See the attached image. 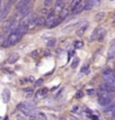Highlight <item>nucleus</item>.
<instances>
[{"label": "nucleus", "mask_w": 115, "mask_h": 120, "mask_svg": "<svg viewBox=\"0 0 115 120\" xmlns=\"http://www.w3.org/2000/svg\"><path fill=\"white\" fill-rule=\"evenodd\" d=\"M41 84H42V80H38L36 83H35V85H36V86H38V85H41Z\"/></svg>", "instance_id": "4c0bfd02"}, {"label": "nucleus", "mask_w": 115, "mask_h": 120, "mask_svg": "<svg viewBox=\"0 0 115 120\" xmlns=\"http://www.w3.org/2000/svg\"><path fill=\"white\" fill-rule=\"evenodd\" d=\"M113 120H115V116H114V117H113Z\"/></svg>", "instance_id": "79ce46f5"}, {"label": "nucleus", "mask_w": 115, "mask_h": 120, "mask_svg": "<svg viewBox=\"0 0 115 120\" xmlns=\"http://www.w3.org/2000/svg\"><path fill=\"white\" fill-rule=\"evenodd\" d=\"M79 22H80V20H74V21H72V22H70V24H68L67 26H64V28L62 29V31L63 33H68V31H70L71 29H72L73 27L78 26Z\"/></svg>", "instance_id": "1a4fd4ad"}, {"label": "nucleus", "mask_w": 115, "mask_h": 120, "mask_svg": "<svg viewBox=\"0 0 115 120\" xmlns=\"http://www.w3.org/2000/svg\"><path fill=\"white\" fill-rule=\"evenodd\" d=\"M47 92H49V89L47 88H43V89L38 90L36 92V94H35V97H36L37 99H40V98H43V97H45L47 94Z\"/></svg>", "instance_id": "f8f14e48"}, {"label": "nucleus", "mask_w": 115, "mask_h": 120, "mask_svg": "<svg viewBox=\"0 0 115 120\" xmlns=\"http://www.w3.org/2000/svg\"><path fill=\"white\" fill-rule=\"evenodd\" d=\"M29 2H31V0H21L17 5H16V8L18 9V10H21V8H24V7H27V6L29 5Z\"/></svg>", "instance_id": "4468645a"}, {"label": "nucleus", "mask_w": 115, "mask_h": 120, "mask_svg": "<svg viewBox=\"0 0 115 120\" xmlns=\"http://www.w3.org/2000/svg\"><path fill=\"white\" fill-rule=\"evenodd\" d=\"M105 113L107 116H112L114 117L115 116V102H112L111 105H108L105 109Z\"/></svg>", "instance_id": "0eeeda50"}, {"label": "nucleus", "mask_w": 115, "mask_h": 120, "mask_svg": "<svg viewBox=\"0 0 115 120\" xmlns=\"http://www.w3.org/2000/svg\"><path fill=\"white\" fill-rule=\"evenodd\" d=\"M103 76H104V80L106 81V83L112 85V86H115V78L113 76V74L103 73Z\"/></svg>", "instance_id": "20e7f679"}, {"label": "nucleus", "mask_w": 115, "mask_h": 120, "mask_svg": "<svg viewBox=\"0 0 115 120\" xmlns=\"http://www.w3.org/2000/svg\"><path fill=\"white\" fill-rule=\"evenodd\" d=\"M112 74H113V76H114V78H115V71H114V72H113V73H112Z\"/></svg>", "instance_id": "a19ab883"}, {"label": "nucleus", "mask_w": 115, "mask_h": 120, "mask_svg": "<svg viewBox=\"0 0 115 120\" xmlns=\"http://www.w3.org/2000/svg\"><path fill=\"white\" fill-rule=\"evenodd\" d=\"M98 103L103 107H107L108 105L112 103V98H98Z\"/></svg>", "instance_id": "9d476101"}, {"label": "nucleus", "mask_w": 115, "mask_h": 120, "mask_svg": "<svg viewBox=\"0 0 115 120\" xmlns=\"http://www.w3.org/2000/svg\"><path fill=\"white\" fill-rule=\"evenodd\" d=\"M68 15H69V9H68V8H64V9L60 12V17H59V18H60L61 20H63V19H64V18H66Z\"/></svg>", "instance_id": "5701e85b"}, {"label": "nucleus", "mask_w": 115, "mask_h": 120, "mask_svg": "<svg viewBox=\"0 0 115 120\" xmlns=\"http://www.w3.org/2000/svg\"><path fill=\"white\" fill-rule=\"evenodd\" d=\"M115 56V45L111 47L108 49V53H107V58H113Z\"/></svg>", "instance_id": "412c9836"}, {"label": "nucleus", "mask_w": 115, "mask_h": 120, "mask_svg": "<svg viewBox=\"0 0 115 120\" xmlns=\"http://www.w3.org/2000/svg\"><path fill=\"white\" fill-rule=\"evenodd\" d=\"M41 14H42V15H49L50 12H49V10H47V9H45V8H43L42 10H41Z\"/></svg>", "instance_id": "72a5a7b5"}, {"label": "nucleus", "mask_w": 115, "mask_h": 120, "mask_svg": "<svg viewBox=\"0 0 115 120\" xmlns=\"http://www.w3.org/2000/svg\"><path fill=\"white\" fill-rule=\"evenodd\" d=\"M18 58H19V55L17 54V53H14V54H11L9 58H8V64H14L18 61Z\"/></svg>", "instance_id": "dca6fc26"}, {"label": "nucleus", "mask_w": 115, "mask_h": 120, "mask_svg": "<svg viewBox=\"0 0 115 120\" xmlns=\"http://www.w3.org/2000/svg\"><path fill=\"white\" fill-rule=\"evenodd\" d=\"M89 24L88 22H84V24H80V26H79V28L77 29V36L81 37L82 35L85 34V31L87 30V28H88Z\"/></svg>", "instance_id": "423d86ee"}, {"label": "nucleus", "mask_w": 115, "mask_h": 120, "mask_svg": "<svg viewBox=\"0 0 115 120\" xmlns=\"http://www.w3.org/2000/svg\"><path fill=\"white\" fill-rule=\"evenodd\" d=\"M87 93H88V94H93V93H94V90H87Z\"/></svg>", "instance_id": "ea45409f"}, {"label": "nucleus", "mask_w": 115, "mask_h": 120, "mask_svg": "<svg viewBox=\"0 0 115 120\" xmlns=\"http://www.w3.org/2000/svg\"><path fill=\"white\" fill-rule=\"evenodd\" d=\"M28 14H31V7H29V6L24 7V8H21V10H19V15H21V17H25V16H27Z\"/></svg>", "instance_id": "f3484780"}, {"label": "nucleus", "mask_w": 115, "mask_h": 120, "mask_svg": "<svg viewBox=\"0 0 115 120\" xmlns=\"http://www.w3.org/2000/svg\"><path fill=\"white\" fill-rule=\"evenodd\" d=\"M21 38V35L17 34L16 31H12L10 35L8 36V38H7V41H6V43H5V46L9 47V46H11V45H14V44H16Z\"/></svg>", "instance_id": "f03ea898"}, {"label": "nucleus", "mask_w": 115, "mask_h": 120, "mask_svg": "<svg viewBox=\"0 0 115 120\" xmlns=\"http://www.w3.org/2000/svg\"><path fill=\"white\" fill-rule=\"evenodd\" d=\"M82 95H84V93H82V92H78V93H77V95H76V97H77V98H81Z\"/></svg>", "instance_id": "e433bc0d"}, {"label": "nucleus", "mask_w": 115, "mask_h": 120, "mask_svg": "<svg viewBox=\"0 0 115 120\" xmlns=\"http://www.w3.org/2000/svg\"><path fill=\"white\" fill-rule=\"evenodd\" d=\"M28 29L27 28V26H23V25H19V26L17 27L15 29V31L17 33V34H19V35H24L25 33H26V30Z\"/></svg>", "instance_id": "a211bd4d"}, {"label": "nucleus", "mask_w": 115, "mask_h": 120, "mask_svg": "<svg viewBox=\"0 0 115 120\" xmlns=\"http://www.w3.org/2000/svg\"><path fill=\"white\" fill-rule=\"evenodd\" d=\"M55 43H57V39H55V38H51V39L49 41V43H47V46L53 47L54 45H55Z\"/></svg>", "instance_id": "bb28decb"}, {"label": "nucleus", "mask_w": 115, "mask_h": 120, "mask_svg": "<svg viewBox=\"0 0 115 120\" xmlns=\"http://www.w3.org/2000/svg\"><path fill=\"white\" fill-rule=\"evenodd\" d=\"M89 118H90L91 120H99V118H98L97 116H90Z\"/></svg>", "instance_id": "f704fd0d"}, {"label": "nucleus", "mask_w": 115, "mask_h": 120, "mask_svg": "<svg viewBox=\"0 0 115 120\" xmlns=\"http://www.w3.org/2000/svg\"><path fill=\"white\" fill-rule=\"evenodd\" d=\"M88 68H89V65H88V64H85L84 66L81 68L80 72H81V73H85V72H87V71H88Z\"/></svg>", "instance_id": "7c9ffc66"}, {"label": "nucleus", "mask_w": 115, "mask_h": 120, "mask_svg": "<svg viewBox=\"0 0 115 120\" xmlns=\"http://www.w3.org/2000/svg\"><path fill=\"white\" fill-rule=\"evenodd\" d=\"M64 9V1L63 0H58L55 2V7H54V12L60 14L61 11Z\"/></svg>", "instance_id": "6e6552de"}, {"label": "nucleus", "mask_w": 115, "mask_h": 120, "mask_svg": "<svg viewBox=\"0 0 115 120\" xmlns=\"http://www.w3.org/2000/svg\"><path fill=\"white\" fill-rule=\"evenodd\" d=\"M12 25H14V19H9V20H7L4 24V29H5V31H8L10 30V29H12Z\"/></svg>", "instance_id": "2eb2a0df"}, {"label": "nucleus", "mask_w": 115, "mask_h": 120, "mask_svg": "<svg viewBox=\"0 0 115 120\" xmlns=\"http://www.w3.org/2000/svg\"><path fill=\"white\" fill-rule=\"evenodd\" d=\"M40 52H41V51H40V49H36V51H34V52H32V57H37V56H38V54H40Z\"/></svg>", "instance_id": "2f4dec72"}, {"label": "nucleus", "mask_w": 115, "mask_h": 120, "mask_svg": "<svg viewBox=\"0 0 115 120\" xmlns=\"http://www.w3.org/2000/svg\"><path fill=\"white\" fill-rule=\"evenodd\" d=\"M35 18H36V15H35V14H33V12H31V14H28V15L25 16V17L21 19V25H23V26H27V25H28L33 19H35Z\"/></svg>", "instance_id": "7ed1b4c3"}, {"label": "nucleus", "mask_w": 115, "mask_h": 120, "mask_svg": "<svg viewBox=\"0 0 115 120\" xmlns=\"http://www.w3.org/2000/svg\"><path fill=\"white\" fill-rule=\"evenodd\" d=\"M82 46H84V42L82 41H77V42L74 43V47L76 48H81Z\"/></svg>", "instance_id": "cd10ccee"}, {"label": "nucleus", "mask_w": 115, "mask_h": 120, "mask_svg": "<svg viewBox=\"0 0 115 120\" xmlns=\"http://www.w3.org/2000/svg\"><path fill=\"white\" fill-rule=\"evenodd\" d=\"M36 26H38V24H37V17L35 19H33V20L27 25V28H28V29H33V28H35Z\"/></svg>", "instance_id": "4be33fe9"}, {"label": "nucleus", "mask_w": 115, "mask_h": 120, "mask_svg": "<svg viewBox=\"0 0 115 120\" xmlns=\"http://www.w3.org/2000/svg\"><path fill=\"white\" fill-rule=\"evenodd\" d=\"M12 1H17V0H12Z\"/></svg>", "instance_id": "37998d69"}, {"label": "nucleus", "mask_w": 115, "mask_h": 120, "mask_svg": "<svg viewBox=\"0 0 115 120\" xmlns=\"http://www.w3.org/2000/svg\"><path fill=\"white\" fill-rule=\"evenodd\" d=\"M81 1H82V0H72V1H71V6H70L71 10H74L78 6H80Z\"/></svg>", "instance_id": "aec40b11"}, {"label": "nucleus", "mask_w": 115, "mask_h": 120, "mask_svg": "<svg viewBox=\"0 0 115 120\" xmlns=\"http://www.w3.org/2000/svg\"><path fill=\"white\" fill-rule=\"evenodd\" d=\"M60 21H61V19H60V18H57V19H55V20L52 22V25L50 26V28H54L55 26H58V25L60 24Z\"/></svg>", "instance_id": "c85d7f7f"}, {"label": "nucleus", "mask_w": 115, "mask_h": 120, "mask_svg": "<svg viewBox=\"0 0 115 120\" xmlns=\"http://www.w3.org/2000/svg\"><path fill=\"white\" fill-rule=\"evenodd\" d=\"M99 91H104V92H107V93H114L115 92V86H112L110 84L104 83L100 85Z\"/></svg>", "instance_id": "39448f33"}, {"label": "nucleus", "mask_w": 115, "mask_h": 120, "mask_svg": "<svg viewBox=\"0 0 115 120\" xmlns=\"http://www.w3.org/2000/svg\"><path fill=\"white\" fill-rule=\"evenodd\" d=\"M40 117H41V119L42 120H46V117H45L44 113H40Z\"/></svg>", "instance_id": "c9c22d12"}, {"label": "nucleus", "mask_w": 115, "mask_h": 120, "mask_svg": "<svg viewBox=\"0 0 115 120\" xmlns=\"http://www.w3.org/2000/svg\"><path fill=\"white\" fill-rule=\"evenodd\" d=\"M9 6H6L5 8L1 10V12H0V21H4L6 19V17H7V15H8V12H9Z\"/></svg>", "instance_id": "9b49d317"}, {"label": "nucleus", "mask_w": 115, "mask_h": 120, "mask_svg": "<svg viewBox=\"0 0 115 120\" xmlns=\"http://www.w3.org/2000/svg\"><path fill=\"white\" fill-rule=\"evenodd\" d=\"M73 55H74V51H70V52H69V57H70V56H73Z\"/></svg>", "instance_id": "58836bf2"}, {"label": "nucleus", "mask_w": 115, "mask_h": 120, "mask_svg": "<svg viewBox=\"0 0 115 120\" xmlns=\"http://www.w3.org/2000/svg\"><path fill=\"white\" fill-rule=\"evenodd\" d=\"M45 18L44 17H38L37 18V24H38V26H41V25H44L45 24Z\"/></svg>", "instance_id": "a878e982"}, {"label": "nucleus", "mask_w": 115, "mask_h": 120, "mask_svg": "<svg viewBox=\"0 0 115 120\" xmlns=\"http://www.w3.org/2000/svg\"><path fill=\"white\" fill-rule=\"evenodd\" d=\"M78 63H79V60H78V58H74V60H73V62L71 63V68H77V65H78Z\"/></svg>", "instance_id": "c756f323"}, {"label": "nucleus", "mask_w": 115, "mask_h": 120, "mask_svg": "<svg viewBox=\"0 0 115 120\" xmlns=\"http://www.w3.org/2000/svg\"><path fill=\"white\" fill-rule=\"evenodd\" d=\"M105 18V12H98V14H96L95 16V19L96 20H103Z\"/></svg>", "instance_id": "393cba45"}, {"label": "nucleus", "mask_w": 115, "mask_h": 120, "mask_svg": "<svg viewBox=\"0 0 115 120\" xmlns=\"http://www.w3.org/2000/svg\"><path fill=\"white\" fill-rule=\"evenodd\" d=\"M53 1H54V0H44V6H45V7H49V6H51L53 4Z\"/></svg>", "instance_id": "473e14b6"}, {"label": "nucleus", "mask_w": 115, "mask_h": 120, "mask_svg": "<svg viewBox=\"0 0 115 120\" xmlns=\"http://www.w3.org/2000/svg\"><path fill=\"white\" fill-rule=\"evenodd\" d=\"M17 109L21 110L24 115L31 116L32 113H33V111H34V105H32L31 103L24 102V103H19V105H17Z\"/></svg>", "instance_id": "f257e3e1"}, {"label": "nucleus", "mask_w": 115, "mask_h": 120, "mask_svg": "<svg viewBox=\"0 0 115 120\" xmlns=\"http://www.w3.org/2000/svg\"><path fill=\"white\" fill-rule=\"evenodd\" d=\"M100 27H97L94 30V33L91 34V37H90V41H94V39H97V35H98V31H99Z\"/></svg>", "instance_id": "b1692460"}, {"label": "nucleus", "mask_w": 115, "mask_h": 120, "mask_svg": "<svg viewBox=\"0 0 115 120\" xmlns=\"http://www.w3.org/2000/svg\"><path fill=\"white\" fill-rule=\"evenodd\" d=\"M54 14H55L54 11H52V12H50V14H49V16H47V18H46V21H45V24H46V25L51 26L53 21L57 19V18H55V16H54Z\"/></svg>", "instance_id": "ddd939ff"}, {"label": "nucleus", "mask_w": 115, "mask_h": 120, "mask_svg": "<svg viewBox=\"0 0 115 120\" xmlns=\"http://www.w3.org/2000/svg\"><path fill=\"white\" fill-rule=\"evenodd\" d=\"M9 98H10V92H9V90L5 89L4 90V92H2V99H4V102H8L9 101Z\"/></svg>", "instance_id": "6ab92c4d"}, {"label": "nucleus", "mask_w": 115, "mask_h": 120, "mask_svg": "<svg viewBox=\"0 0 115 120\" xmlns=\"http://www.w3.org/2000/svg\"><path fill=\"white\" fill-rule=\"evenodd\" d=\"M87 1H91V0H87Z\"/></svg>", "instance_id": "c03bdc74"}]
</instances>
